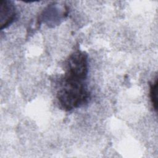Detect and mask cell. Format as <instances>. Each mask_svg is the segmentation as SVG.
<instances>
[{
	"instance_id": "7a4b0ae2",
	"label": "cell",
	"mask_w": 158,
	"mask_h": 158,
	"mask_svg": "<svg viewBox=\"0 0 158 158\" xmlns=\"http://www.w3.org/2000/svg\"><path fill=\"white\" fill-rule=\"evenodd\" d=\"M88 71V56L81 51L71 54L66 62L65 76L85 81Z\"/></svg>"
},
{
	"instance_id": "277c9868",
	"label": "cell",
	"mask_w": 158,
	"mask_h": 158,
	"mask_svg": "<svg viewBox=\"0 0 158 158\" xmlns=\"http://www.w3.org/2000/svg\"><path fill=\"white\" fill-rule=\"evenodd\" d=\"M150 99L153 108L156 111L157 110V79L156 78L154 81L151 83L150 85Z\"/></svg>"
},
{
	"instance_id": "6da1fadb",
	"label": "cell",
	"mask_w": 158,
	"mask_h": 158,
	"mask_svg": "<svg viewBox=\"0 0 158 158\" xmlns=\"http://www.w3.org/2000/svg\"><path fill=\"white\" fill-rule=\"evenodd\" d=\"M84 81L64 76L56 95L62 109L70 111L88 102L89 93Z\"/></svg>"
},
{
	"instance_id": "3957f363",
	"label": "cell",
	"mask_w": 158,
	"mask_h": 158,
	"mask_svg": "<svg viewBox=\"0 0 158 158\" xmlns=\"http://www.w3.org/2000/svg\"><path fill=\"white\" fill-rule=\"evenodd\" d=\"M15 7L11 1H1L0 3V26L2 30L8 27L15 19Z\"/></svg>"
}]
</instances>
